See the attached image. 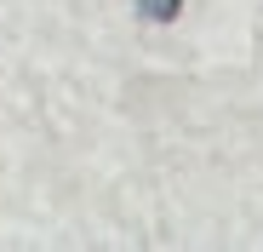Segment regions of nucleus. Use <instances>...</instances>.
Segmentation results:
<instances>
[{
  "label": "nucleus",
  "instance_id": "nucleus-1",
  "mask_svg": "<svg viewBox=\"0 0 263 252\" xmlns=\"http://www.w3.org/2000/svg\"><path fill=\"white\" fill-rule=\"evenodd\" d=\"M183 12V0H138V17H149V23H172Z\"/></svg>",
  "mask_w": 263,
  "mask_h": 252
}]
</instances>
